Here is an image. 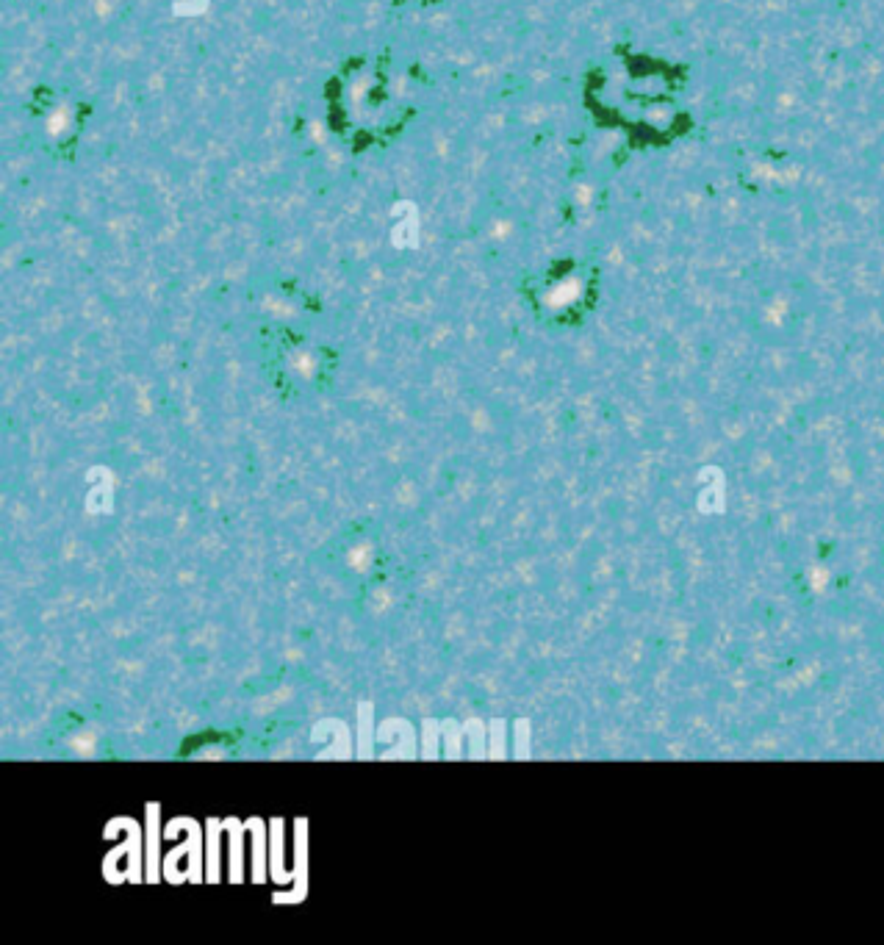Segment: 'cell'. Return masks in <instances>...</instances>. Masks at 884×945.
<instances>
[{
    "instance_id": "6da1fadb",
    "label": "cell",
    "mask_w": 884,
    "mask_h": 945,
    "mask_svg": "<svg viewBox=\"0 0 884 945\" xmlns=\"http://www.w3.org/2000/svg\"><path fill=\"white\" fill-rule=\"evenodd\" d=\"M419 95V70L391 50L352 56L327 78V128L350 153L380 150L405 134Z\"/></svg>"
},
{
    "instance_id": "277c9868",
    "label": "cell",
    "mask_w": 884,
    "mask_h": 945,
    "mask_svg": "<svg viewBox=\"0 0 884 945\" xmlns=\"http://www.w3.org/2000/svg\"><path fill=\"white\" fill-rule=\"evenodd\" d=\"M391 6H400V9H430L438 6L441 0H388Z\"/></svg>"
},
{
    "instance_id": "7a4b0ae2",
    "label": "cell",
    "mask_w": 884,
    "mask_h": 945,
    "mask_svg": "<svg viewBox=\"0 0 884 945\" xmlns=\"http://www.w3.org/2000/svg\"><path fill=\"white\" fill-rule=\"evenodd\" d=\"M28 120L42 153L59 161H70L86 134L89 106L78 92H70L64 86H39L28 103Z\"/></svg>"
},
{
    "instance_id": "3957f363",
    "label": "cell",
    "mask_w": 884,
    "mask_h": 945,
    "mask_svg": "<svg viewBox=\"0 0 884 945\" xmlns=\"http://www.w3.org/2000/svg\"><path fill=\"white\" fill-rule=\"evenodd\" d=\"M527 294L538 314L555 322H569L585 314L594 303L596 269L574 258L555 261L530 278Z\"/></svg>"
}]
</instances>
